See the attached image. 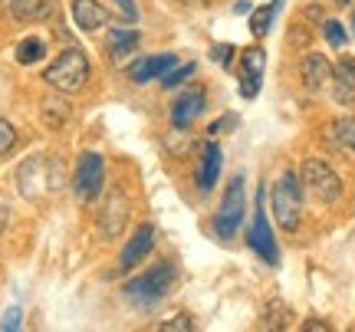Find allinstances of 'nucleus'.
Instances as JSON below:
<instances>
[{
	"mask_svg": "<svg viewBox=\"0 0 355 332\" xmlns=\"http://www.w3.org/2000/svg\"><path fill=\"white\" fill-rule=\"evenodd\" d=\"M263 69H266L263 46H250V50L243 53V76H241V96L243 99H257V96H260Z\"/></svg>",
	"mask_w": 355,
	"mask_h": 332,
	"instance_id": "obj_10",
	"label": "nucleus"
},
{
	"mask_svg": "<svg viewBox=\"0 0 355 332\" xmlns=\"http://www.w3.org/2000/svg\"><path fill=\"white\" fill-rule=\"evenodd\" d=\"M7 10L20 24H43L56 10V0H7Z\"/></svg>",
	"mask_w": 355,
	"mask_h": 332,
	"instance_id": "obj_15",
	"label": "nucleus"
},
{
	"mask_svg": "<svg viewBox=\"0 0 355 332\" xmlns=\"http://www.w3.org/2000/svg\"><path fill=\"white\" fill-rule=\"evenodd\" d=\"M102 184H105V161L102 155L96 152H83L76 161V171H73V194L76 201L89 204L102 194Z\"/></svg>",
	"mask_w": 355,
	"mask_h": 332,
	"instance_id": "obj_6",
	"label": "nucleus"
},
{
	"mask_svg": "<svg viewBox=\"0 0 355 332\" xmlns=\"http://www.w3.org/2000/svg\"><path fill=\"white\" fill-rule=\"evenodd\" d=\"M69 115H73V109H69V103H66V99H60V96H50V99H43L40 119H43V125H46V128L60 132V128L69 122Z\"/></svg>",
	"mask_w": 355,
	"mask_h": 332,
	"instance_id": "obj_20",
	"label": "nucleus"
},
{
	"mask_svg": "<svg viewBox=\"0 0 355 332\" xmlns=\"http://www.w3.org/2000/svg\"><path fill=\"white\" fill-rule=\"evenodd\" d=\"M10 224V204H7V198H0V230H7Z\"/></svg>",
	"mask_w": 355,
	"mask_h": 332,
	"instance_id": "obj_32",
	"label": "nucleus"
},
{
	"mask_svg": "<svg viewBox=\"0 0 355 332\" xmlns=\"http://www.w3.org/2000/svg\"><path fill=\"white\" fill-rule=\"evenodd\" d=\"M234 53H237L234 43H214V46H211V56H214L217 66H230L234 63Z\"/></svg>",
	"mask_w": 355,
	"mask_h": 332,
	"instance_id": "obj_27",
	"label": "nucleus"
},
{
	"mask_svg": "<svg viewBox=\"0 0 355 332\" xmlns=\"http://www.w3.org/2000/svg\"><path fill=\"white\" fill-rule=\"evenodd\" d=\"M220 161H224V152H220V145L217 141H207L204 145V155H201V168H198V188L204 194L211 191L220 178Z\"/></svg>",
	"mask_w": 355,
	"mask_h": 332,
	"instance_id": "obj_19",
	"label": "nucleus"
},
{
	"mask_svg": "<svg viewBox=\"0 0 355 332\" xmlns=\"http://www.w3.org/2000/svg\"><path fill=\"white\" fill-rule=\"evenodd\" d=\"M300 184L322 204H336L343 198V178L322 158H306L300 168Z\"/></svg>",
	"mask_w": 355,
	"mask_h": 332,
	"instance_id": "obj_4",
	"label": "nucleus"
},
{
	"mask_svg": "<svg viewBox=\"0 0 355 332\" xmlns=\"http://www.w3.org/2000/svg\"><path fill=\"white\" fill-rule=\"evenodd\" d=\"M332 3H336V7H352L355 0H332Z\"/></svg>",
	"mask_w": 355,
	"mask_h": 332,
	"instance_id": "obj_35",
	"label": "nucleus"
},
{
	"mask_svg": "<svg viewBox=\"0 0 355 332\" xmlns=\"http://www.w3.org/2000/svg\"><path fill=\"white\" fill-rule=\"evenodd\" d=\"M175 280H178V270L171 267L168 260H162V263H155L152 270H145L141 277L128 280L125 286H122V293H125L128 303H135L139 309H148V306H158V303L171 293Z\"/></svg>",
	"mask_w": 355,
	"mask_h": 332,
	"instance_id": "obj_1",
	"label": "nucleus"
},
{
	"mask_svg": "<svg viewBox=\"0 0 355 332\" xmlns=\"http://www.w3.org/2000/svg\"><path fill=\"white\" fill-rule=\"evenodd\" d=\"M303 329H309V332H329V326H326V322L309 320V322H303Z\"/></svg>",
	"mask_w": 355,
	"mask_h": 332,
	"instance_id": "obj_33",
	"label": "nucleus"
},
{
	"mask_svg": "<svg viewBox=\"0 0 355 332\" xmlns=\"http://www.w3.org/2000/svg\"><path fill=\"white\" fill-rule=\"evenodd\" d=\"M279 7H283V0H270V3L257 7V10L250 13V33H254L257 40H263L266 33H270V26H273V17L279 13Z\"/></svg>",
	"mask_w": 355,
	"mask_h": 332,
	"instance_id": "obj_21",
	"label": "nucleus"
},
{
	"mask_svg": "<svg viewBox=\"0 0 355 332\" xmlns=\"http://www.w3.org/2000/svg\"><path fill=\"white\" fill-rule=\"evenodd\" d=\"M243 214H247V191H243V175H237V178H230L227 194H224V201L217 207L214 234L220 241H230L237 234V227H241Z\"/></svg>",
	"mask_w": 355,
	"mask_h": 332,
	"instance_id": "obj_5",
	"label": "nucleus"
},
{
	"mask_svg": "<svg viewBox=\"0 0 355 332\" xmlns=\"http://www.w3.org/2000/svg\"><path fill=\"white\" fill-rule=\"evenodd\" d=\"M201 112H204V89H191L184 96H178L175 105H171V125L188 128Z\"/></svg>",
	"mask_w": 355,
	"mask_h": 332,
	"instance_id": "obj_17",
	"label": "nucleus"
},
{
	"mask_svg": "<svg viewBox=\"0 0 355 332\" xmlns=\"http://www.w3.org/2000/svg\"><path fill=\"white\" fill-rule=\"evenodd\" d=\"M194 76V63H184V66H171L165 76H162V86L165 89H175V86H181L184 79H191Z\"/></svg>",
	"mask_w": 355,
	"mask_h": 332,
	"instance_id": "obj_25",
	"label": "nucleus"
},
{
	"mask_svg": "<svg viewBox=\"0 0 355 332\" xmlns=\"http://www.w3.org/2000/svg\"><path fill=\"white\" fill-rule=\"evenodd\" d=\"M152 247H155V227H152V224H141V227L132 234V241L125 243L122 256H119V270H122V273L135 270L145 256L152 254Z\"/></svg>",
	"mask_w": 355,
	"mask_h": 332,
	"instance_id": "obj_11",
	"label": "nucleus"
},
{
	"mask_svg": "<svg viewBox=\"0 0 355 332\" xmlns=\"http://www.w3.org/2000/svg\"><path fill=\"white\" fill-rule=\"evenodd\" d=\"M139 43H141V37H139V30H109V37H105V53H109V60L112 63H122V60H128L132 53L139 50Z\"/></svg>",
	"mask_w": 355,
	"mask_h": 332,
	"instance_id": "obj_18",
	"label": "nucleus"
},
{
	"mask_svg": "<svg viewBox=\"0 0 355 332\" xmlns=\"http://www.w3.org/2000/svg\"><path fill=\"white\" fill-rule=\"evenodd\" d=\"M13 145H17V128L7 119H0V155H7Z\"/></svg>",
	"mask_w": 355,
	"mask_h": 332,
	"instance_id": "obj_28",
	"label": "nucleus"
},
{
	"mask_svg": "<svg viewBox=\"0 0 355 332\" xmlns=\"http://www.w3.org/2000/svg\"><path fill=\"white\" fill-rule=\"evenodd\" d=\"M0 329H7V332L20 329V309H7V313H3V322H0Z\"/></svg>",
	"mask_w": 355,
	"mask_h": 332,
	"instance_id": "obj_31",
	"label": "nucleus"
},
{
	"mask_svg": "<svg viewBox=\"0 0 355 332\" xmlns=\"http://www.w3.org/2000/svg\"><path fill=\"white\" fill-rule=\"evenodd\" d=\"M300 76H303V86L309 92H319L326 82H329L332 76V66L329 60L322 56V53H309V56H303V63H300Z\"/></svg>",
	"mask_w": 355,
	"mask_h": 332,
	"instance_id": "obj_16",
	"label": "nucleus"
},
{
	"mask_svg": "<svg viewBox=\"0 0 355 332\" xmlns=\"http://www.w3.org/2000/svg\"><path fill=\"white\" fill-rule=\"evenodd\" d=\"M332 99L339 105L355 103V60L352 56H339V63L332 66Z\"/></svg>",
	"mask_w": 355,
	"mask_h": 332,
	"instance_id": "obj_12",
	"label": "nucleus"
},
{
	"mask_svg": "<svg viewBox=\"0 0 355 332\" xmlns=\"http://www.w3.org/2000/svg\"><path fill=\"white\" fill-rule=\"evenodd\" d=\"M158 329H162V332H191V329H194V322H191V316H184V313H181V316H175L171 322H162Z\"/></svg>",
	"mask_w": 355,
	"mask_h": 332,
	"instance_id": "obj_29",
	"label": "nucleus"
},
{
	"mask_svg": "<svg viewBox=\"0 0 355 332\" xmlns=\"http://www.w3.org/2000/svg\"><path fill=\"white\" fill-rule=\"evenodd\" d=\"M329 132H332V139L339 141V145H345L349 152H355V115H343V119H336Z\"/></svg>",
	"mask_w": 355,
	"mask_h": 332,
	"instance_id": "obj_24",
	"label": "nucleus"
},
{
	"mask_svg": "<svg viewBox=\"0 0 355 332\" xmlns=\"http://www.w3.org/2000/svg\"><path fill=\"white\" fill-rule=\"evenodd\" d=\"M171 66H178L175 53H155V56H145V60H139V63L132 66V82L145 86V82H152V79H162Z\"/></svg>",
	"mask_w": 355,
	"mask_h": 332,
	"instance_id": "obj_14",
	"label": "nucleus"
},
{
	"mask_svg": "<svg viewBox=\"0 0 355 332\" xmlns=\"http://www.w3.org/2000/svg\"><path fill=\"white\" fill-rule=\"evenodd\" d=\"M322 33H326V40H329V46H336V50H343L345 43H349V33H345V26L336 24V20H326V24H322Z\"/></svg>",
	"mask_w": 355,
	"mask_h": 332,
	"instance_id": "obj_26",
	"label": "nucleus"
},
{
	"mask_svg": "<svg viewBox=\"0 0 355 332\" xmlns=\"http://www.w3.org/2000/svg\"><path fill=\"white\" fill-rule=\"evenodd\" d=\"M43 82L53 86L56 92H79L89 82V56L79 46H66L46 69H43Z\"/></svg>",
	"mask_w": 355,
	"mask_h": 332,
	"instance_id": "obj_2",
	"label": "nucleus"
},
{
	"mask_svg": "<svg viewBox=\"0 0 355 332\" xmlns=\"http://www.w3.org/2000/svg\"><path fill=\"white\" fill-rule=\"evenodd\" d=\"M46 56V43L40 37H26V40H20L17 43V50H13V60L20 66H33V63H40Z\"/></svg>",
	"mask_w": 355,
	"mask_h": 332,
	"instance_id": "obj_22",
	"label": "nucleus"
},
{
	"mask_svg": "<svg viewBox=\"0 0 355 332\" xmlns=\"http://www.w3.org/2000/svg\"><path fill=\"white\" fill-rule=\"evenodd\" d=\"M270 207H273V220L279 230H296L303 218V184L293 171H283L277 184L270 188Z\"/></svg>",
	"mask_w": 355,
	"mask_h": 332,
	"instance_id": "obj_3",
	"label": "nucleus"
},
{
	"mask_svg": "<svg viewBox=\"0 0 355 332\" xmlns=\"http://www.w3.org/2000/svg\"><path fill=\"white\" fill-rule=\"evenodd\" d=\"M112 3H115V7H119V13L125 17L128 24H132V20H139V7H135L132 0H112Z\"/></svg>",
	"mask_w": 355,
	"mask_h": 332,
	"instance_id": "obj_30",
	"label": "nucleus"
},
{
	"mask_svg": "<svg viewBox=\"0 0 355 332\" xmlns=\"http://www.w3.org/2000/svg\"><path fill=\"white\" fill-rule=\"evenodd\" d=\"M247 243L257 256H263V263L277 267L279 263V250H277V237L270 230V220H266V211H263V194H257V207H254V224L247 230Z\"/></svg>",
	"mask_w": 355,
	"mask_h": 332,
	"instance_id": "obj_7",
	"label": "nucleus"
},
{
	"mask_svg": "<svg viewBox=\"0 0 355 332\" xmlns=\"http://www.w3.org/2000/svg\"><path fill=\"white\" fill-rule=\"evenodd\" d=\"M290 320L293 313L286 303H279V299H270L263 309V322H260V329H290Z\"/></svg>",
	"mask_w": 355,
	"mask_h": 332,
	"instance_id": "obj_23",
	"label": "nucleus"
},
{
	"mask_svg": "<svg viewBox=\"0 0 355 332\" xmlns=\"http://www.w3.org/2000/svg\"><path fill=\"white\" fill-rule=\"evenodd\" d=\"M53 184H56V175H50V165H46L40 155L26 158L24 165L17 168V188H20V194L30 198V201L43 198V191L53 188Z\"/></svg>",
	"mask_w": 355,
	"mask_h": 332,
	"instance_id": "obj_8",
	"label": "nucleus"
},
{
	"mask_svg": "<svg viewBox=\"0 0 355 332\" xmlns=\"http://www.w3.org/2000/svg\"><path fill=\"white\" fill-rule=\"evenodd\" d=\"M181 3H188V7H211V0H181Z\"/></svg>",
	"mask_w": 355,
	"mask_h": 332,
	"instance_id": "obj_34",
	"label": "nucleus"
},
{
	"mask_svg": "<svg viewBox=\"0 0 355 332\" xmlns=\"http://www.w3.org/2000/svg\"><path fill=\"white\" fill-rule=\"evenodd\" d=\"M96 224H99V234L105 237V241H115V237L125 230V224H128V198L119 191V188H112V191H109L105 204L99 207V218H96Z\"/></svg>",
	"mask_w": 355,
	"mask_h": 332,
	"instance_id": "obj_9",
	"label": "nucleus"
},
{
	"mask_svg": "<svg viewBox=\"0 0 355 332\" xmlns=\"http://www.w3.org/2000/svg\"><path fill=\"white\" fill-rule=\"evenodd\" d=\"M73 20L83 33H96V30L109 26V10L99 0H73Z\"/></svg>",
	"mask_w": 355,
	"mask_h": 332,
	"instance_id": "obj_13",
	"label": "nucleus"
}]
</instances>
